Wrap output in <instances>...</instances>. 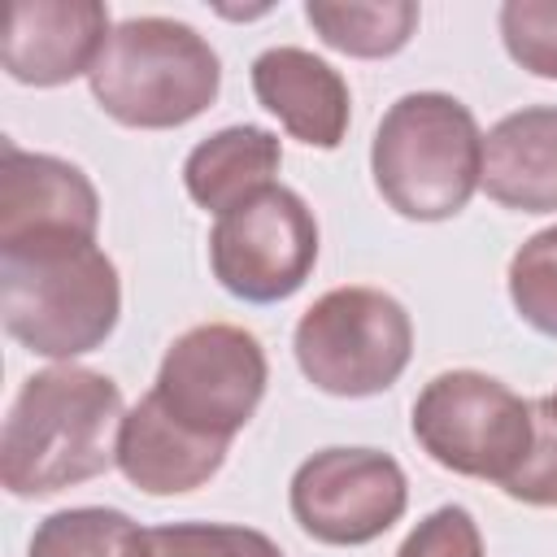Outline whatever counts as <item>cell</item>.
<instances>
[{
    "label": "cell",
    "instance_id": "cell-1",
    "mask_svg": "<svg viewBox=\"0 0 557 557\" xmlns=\"http://www.w3.org/2000/svg\"><path fill=\"white\" fill-rule=\"evenodd\" d=\"M122 313L117 265L91 235L30 231L0 239V322L48 361L96 352Z\"/></svg>",
    "mask_w": 557,
    "mask_h": 557
},
{
    "label": "cell",
    "instance_id": "cell-2",
    "mask_svg": "<svg viewBox=\"0 0 557 557\" xmlns=\"http://www.w3.org/2000/svg\"><path fill=\"white\" fill-rule=\"evenodd\" d=\"M122 392L87 366H48L30 374L0 431V483L13 496H52L117 466Z\"/></svg>",
    "mask_w": 557,
    "mask_h": 557
},
{
    "label": "cell",
    "instance_id": "cell-3",
    "mask_svg": "<svg viewBox=\"0 0 557 557\" xmlns=\"http://www.w3.org/2000/svg\"><path fill=\"white\" fill-rule=\"evenodd\" d=\"M87 83L113 122L170 131L200 117L218 100L222 61L196 26L148 13L109 30Z\"/></svg>",
    "mask_w": 557,
    "mask_h": 557
},
{
    "label": "cell",
    "instance_id": "cell-4",
    "mask_svg": "<svg viewBox=\"0 0 557 557\" xmlns=\"http://www.w3.org/2000/svg\"><path fill=\"white\" fill-rule=\"evenodd\" d=\"M483 135L474 113L448 91L400 96L370 144V174L387 209L409 222L461 213L479 187Z\"/></svg>",
    "mask_w": 557,
    "mask_h": 557
},
{
    "label": "cell",
    "instance_id": "cell-5",
    "mask_svg": "<svg viewBox=\"0 0 557 557\" xmlns=\"http://www.w3.org/2000/svg\"><path fill=\"white\" fill-rule=\"evenodd\" d=\"M300 374L326 396H379L413 357V322L405 305L379 287H331L292 335Z\"/></svg>",
    "mask_w": 557,
    "mask_h": 557
},
{
    "label": "cell",
    "instance_id": "cell-6",
    "mask_svg": "<svg viewBox=\"0 0 557 557\" xmlns=\"http://www.w3.org/2000/svg\"><path fill=\"white\" fill-rule=\"evenodd\" d=\"M418 448L466 479L505 487L531 453V400L483 370H444L413 400Z\"/></svg>",
    "mask_w": 557,
    "mask_h": 557
},
{
    "label": "cell",
    "instance_id": "cell-7",
    "mask_svg": "<svg viewBox=\"0 0 557 557\" xmlns=\"http://www.w3.org/2000/svg\"><path fill=\"white\" fill-rule=\"evenodd\" d=\"M265 379V348L252 331L231 322H205L183 331L165 348L152 396L183 426L231 444V435L257 413Z\"/></svg>",
    "mask_w": 557,
    "mask_h": 557
},
{
    "label": "cell",
    "instance_id": "cell-8",
    "mask_svg": "<svg viewBox=\"0 0 557 557\" xmlns=\"http://www.w3.org/2000/svg\"><path fill=\"white\" fill-rule=\"evenodd\" d=\"M213 278L248 305H274L305 287L318 265L313 209L283 183L226 209L209 235Z\"/></svg>",
    "mask_w": 557,
    "mask_h": 557
},
{
    "label": "cell",
    "instance_id": "cell-9",
    "mask_svg": "<svg viewBox=\"0 0 557 557\" xmlns=\"http://www.w3.org/2000/svg\"><path fill=\"white\" fill-rule=\"evenodd\" d=\"M287 505L296 527L318 544L357 548L400 522L409 505V483L392 453L322 448L296 466Z\"/></svg>",
    "mask_w": 557,
    "mask_h": 557
},
{
    "label": "cell",
    "instance_id": "cell-10",
    "mask_svg": "<svg viewBox=\"0 0 557 557\" xmlns=\"http://www.w3.org/2000/svg\"><path fill=\"white\" fill-rule=\"evenodd\" d=\"M109 30L100 0H17L0 48L4 74L26 87H61L91 74Z\"/></svg>",
    "mask_w": 557,
    "mask_h": 557
},
{
    "label": "cell",
    "instance_id": "cell-11",
    "mask_svg": "<svg viewBox=\"0 0 557 557\" xmlns=\"http://www.w3.org/2000/svg\"><path fill=\"white\" fill-rule=\"evenodd\" d=\"M100 196L91 178L52 152H26L13 139L0 144V239L30 231H74L96 239Z\"/></svg>",
    "mask_w": 557,
    "mask_h": 557
},
{
    "label": "cell",
    "instance_id": "cell-12",
    "mask_svg": "<svg viewBox=\"0 0 557 557\" xmlns=\"http://www.w3.org/2000/svg\"><path fill=\"white\" fill-rule=\"evenodd\" d=\"M252 96L265 113L283 122L292 139L309 148H339L348 135V83L331 61L313 57L309 48H265L252 61Z\"/></svg>",
    "mask_w": 557,
    "mask_h": 557
},
{
    "label": "cell",
    "instance_id": "cell-13",
    "mask_svg": "<svg viewBox=\"0 0 557 557\" xmlns=\"http://www.w3.org/2000/svg\"><path fill=\"white\" fill-rule=\"evenodd\" d=\"M226 440L200 435L165 413V405L148 392L139 396L117 426V470L148 496H178L209 483L226 461Z\"/></svg>",
    "mask_w": 557,
    "mask_h": 557
},
{
    "label": "cell",
    "instance_id": "cell-14",
    "mask_svg": "<svg viewBox=\"0 0 557 557\" xmlns=\"http://www.w3.org/2000/svg\"><path fill=\"white\" fill-rule=\"evenodd\" d=\"M479 187L518 213H557V104L505 113L483 135Z\"/></svg>",
    "mask_w": 557,
    "mask_h": 557
},
{
    "label": "cell",
    "instance_id": "cell-15",
    "mask_svg": "<svg viewBox=\"0 0 557 557\" xmlns=\"http://www.w3.org/2000/svg\"><path fill=\"white\" fill-rule=\"evenodd\" d=\"M278 165H283V144H278L274 131H265V126H226V131H213L209 139H200L187 152L183 187L200 209L222 218L226 209H235L248 196H257L261 187H270Z\"/></svg>",
    "mask_w": 557,
    "mask_h": 557
},
{
    "label": "cell",
    "instance_id": "cell-16",
    "mask_svg": "<svg viewBox=\"0 0 557 557\" xmlns=\"http://www.w3.org/2000/svg\"><path fill=\"white\" fill-rule=\"evenodd\" d=\"M305 17L326 48L361 57V61H379V57L400 52L418 30V4L413 0H374V4L309 0Z\"/></svg>",
    "mask_w": 557,
    "mask_h": 557
},
{
    "label": "cell",
    "instance_id": "cell-17",
    "mask_svg": "<svg viewBox=\"0 0 557 557\" xmlns=\"http://www.w3.org/2000/svg\"><path fill=\"white\" fill-rule=\"evenodd\" d=\"M139 553H144V531L131 513L104 505H78L48 513L35 527L26 557H139Z\"/></svg>",
    "mask_w": 557,
    "mask_h": 557
},
{
    "label": "cell",
    "instance_id": "cell-18",
    "mask_svg": "<svg viewBox=\"0 0 557 557\" xmlns=\"http://www.w3.org/2000/svg\"><path fill=\"white\" fill-rule=\"evenodd\" d=\"M509 300L527 326L557 339V226L535 231L509 261Z\"/></svg>",
    "mask_w": 557,
    "mask_h": 557
},
{
    "label": "cell",
    "instance_id": "cell-19",
    "mask_svg": "<svg viewBox=\"0 0 557 557\" xmlns=\"http://www.w3.org/2000/svg\"><path fill=\"white\" fill-rule=\"evenodd\" d=\"M139 557H283V548L252 527L231 522H165L144 531Z\"/></svg>",
    "mask_w": 557,
    "mask_h": 557
},
{
    "label": "cell",
    "instance_id": "cell-20",
    "mask_svg": "<svg viewBox=\"0 0 557 557\" xmlns=\"http://www.w3.org/2000/svg\"><path fill=\"white\" fill-rule=\"evenodd\" d=\"M500 39L527 74L557 78V0H505Z\"/></svg>",
    "mask_w": 557,
    "mask_h": 557
},
{
    "label": "cell",
    "instance_id": "cell-21",
    "mask_svg": "<svg viewBox=\"0 0 557 557\" xmlns=\"http://www.w3.org/2000/svg\"><path fill=\"white\" fill-rule=\"evenodd\" d=\"M531 422V453L500 492L535 509H557V396H535Z\"/></svg>",
    "mask_w": 557,
    "mask_h": 557
},
{
    "label": "cell",
    "instance_id": "cell-22",
    "mask_svg": "<svg viewBox=\"0 0 557 557\" xmlns=\"http://www.w3.org/2000/svg\"><path fill=\"white\" fill-rule=\"evenodd\" d=\"M396 557H483V531L470 509L440 505L405 535Z\"/></svg>",
    "mask_w": 557,
    "mask_h": 557
}]
</instances>
